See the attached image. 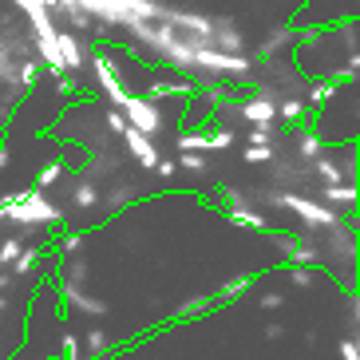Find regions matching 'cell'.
<instances>
[{
    "instance_id": "6da1fadb",
    "label": "cell",
    "mask_w": 360,
    "mask_h": 360,
    "mask_svg": "<svg viewBox=\"0 0 360 360\" xmlns=\"http://www.w3.org/2000/svg\"><path fill=\"white\" fill-rule=\"evenodd\" d=\"M194 72L218 75V79H245L250 75V60L242 52H222L214 44H194Z\"/></svg>"
},
{
    "instance_id": "7a4b0ae2",
    "label": "cell",
    "mask_w": 360,
    "mask_h": 360,
    "mask_svg": "<svg viewBox=\"0 0 360 360\" xmlns=\"http://www.w3.org/2000/svg\"><path fill=\"white\" fill-rule=\"evenodd\" d=\"M4 218H8V222H20V226H56V222H64V214L56 210L40 191H24L16 202H4Z\"/></svg>"
},
{
    "instance_id": "3957f363",
    "label": "cell",
    "mask_w": 360,
    "mask_h": 360,
    "mask_svg": "<svg viewBox=\"0 0 360 360\" xmlns=\"http://www.w3.org/2000/svg\"><path fill=\"white\" fill-rule=\"evenodd\" d=\"M265 202H274V206H285V210H293L301 222L313 230H328V226H337L340 222V214L333 210V206H325V202H317V198H305V194H293V191H285V194H269Z\"/></svg>"
},
{
    "instance_id": "277c9868",
    "label": "cell",
    "mask_w": 360,
    "mask_h": 360,
    "mask_svg": "<svg viewBox=\"0 0 360 360\" xmlns=\"http://www.w3.org/2000/svg\"><path fill=\"white\" fill-rule=\"evenodd\" d=\"M123 119H127L131 127H139V131H147V135H159L162 131V111H159V103L155 99H147V96H135V91H127V99H123Z\"/></svg>"
},
{
    "instance_id": "5b68a950",
    "label": "cell",
    "mask_w": 360,
    "mask_h": 360,
    "mask_svg": "<svg viewBox=\"0 0 360 360\" xmlns=\"http://www.w3.org/2000/svg\"><path fill=\"white\" fill-rule=\"evenodd\" d=\"M91 68H96V79H99V87H103V96L111 99V107H123L127 87H123V79H119L115 56L111 52H91Z\"/></svg>"
},
{
    "instance_id": "8992f818",
    "label": "cell",
    "mask_w": 360,
    "mask_h": 360,
    "mask_svg": "<svg viewBox=\"0 0 360 360\" xmlns=\"http://www.w3.org/2000/svg\"><path fill=\"white\" fill-rule=\"evenodd\" d=\"M238 115H242L245 123H277V96L262 87L257 96L242 99V107H238Z\"/></svg>"
},
{
    "instance_id": "52a82bcc",
    "label": "cell",
    "mask_w": 360,
    "mask_h": 360,
    "mask_svg": "<svg viewBox=\"0 0 360 360\" xmlns=\"http://www.w3.org/2000/svg\"><path fill=\"white\" fill-rule=\"evenodd\" d=\"M123 135V143H127V150L139 159V167H147V170H155V162H159V147H155V139L147 135V131H139V127H123L119 131Z\"/></svg>"
},
{
    "instance_id": "ba28073f",
    "label": "cell",
    "mask_w": 360,
    "mask_h": 360,
    "mask_svg": "<svg viewBox=\"0 0 360 360\" xmlns=\"http://www.w3.org/2000/svg\"><path fill=\"white\" fill-rule=\"evenodd\" d=\"M356 198H360V191H356V182H352V179H345V182H325V191H321V202H325V206H333L337 214L356 210Z\"/></svg>"
},
{
    "instance_id": "9c48e42d",
    "label": "cell",
    "mask_w": 360,
    "mask_h": 360,
    "mask_svg": "<svg viewBox=\"0 0 360 360\" xmlns=\"http://www.w3.org/2000/svg\"><path fill=\"white\" fill-rule=\"evenodd\" d=\"M56 44H60V60H64V72H84L87 64V48L79 44L75 32H56Z\"/></svg>"
},
{
    "instance_id": "30bf717a",
    "label": "cell",
    "mask_w": 360,
    "mask_h": 360,
    "mask_svg": "<svg viewBox=\"0 0 360 360\" xmlns=\"http://www.w3.org/2000/svg\"><path fill=\"white\" fill-rule=\"evenodd\" d=\"M313 174H317L321 182H345V179L356 182V167H345L340 159H333V155H328V147L321 150L317 159H313Z\"/></svg>"
},
{
    "instance_id": "8fae6325",
    "label": "cell",
    "mask_w": 360,
    "mask_h": 360,
    "mask_svg": "<svg viewBox=\"0 0 360 360\" xmlns=\"http://www.w3.org/2000/svg\"><path fill=\"white\" fill-rule=\"evenodd\" d=\"M64 305L79 309V313H87V317H107V301L87 297L84 285H72V281H64Z\"/></svg>"
},
{
    "instance_id": "7c38bea8",
    "label": "cell",
    "mask_w": 360,
    "mask_h": 360,
    "mask_svg": "<svg viewBox=\"0 0 360 360\" xmlns=\"http://www.w3.org/2000/svg\"><path fill=\"white\" fill-rule=\"evenodd\" d=\"M210 44H214V48H222V52H242L245 36L238 32V24H233V20L218 16V20H214V32H210Z\"/></svg>"
},
{
    "instance_id": "4fadbf2b",
    "label": "cell",
    "mask_w": 360,
    "mask_h": 360,
    "mask_svg": "<svg viewBox=\"0 0 360 360\" xmlns=\"http://www.w3.org/2000/svg\"><path fill=\"white\" fill-rule=\"evenodd\" d=\"M333 96H337V79H328V75H321V79H309V99H305V107L317 115V111H325V107L333 103Z\"/></svg>"
},
{
    "instance_id": "5bb4252c",
    "label": "cell",
    "mask_w": 360,
    "mask_h": 360,
    "mask_svg": "<svg viewBox=\"0 0 360 360\" xmlns=\"http://www.w3.org/2000/svg\"><path fill=\"white\" fill-rule=\"evenodd\" d=\"M297 36H301V32H297L293 24H285V28H274V32L265 36V44H262V52H257V56H262V60H274L277 52H285V48H293V44H297Z\"/></svg>"
},
{
    "instance_id": "9a60e30c",
    "label": "cell",
    "mask_w": 360,
    "mask_h": 360,
    "mask_svg": "<svg viewBox=\"0 0 360 360\" xmlns=\"http://www.w3.org/2000/svg\"><path fill=\"white\" fill-rule=\"evenodd\" d=\"M281 254H285V262H289V265H317V262H321L317 245L301 242V238H289V245L281 250Z\"/></svg>"
},
{
    "instance_id": "2e32d148",
    "label": "cell",
    "mask_w": 360,
    "mask_h": 360,
    "mask_svg": "<svg viewBox=\"0 0 360 360\" xmlns=\"http://www.w3.org/2000/svg\"><path fill=\"white\" fill-rule=\"evenodd\" d=\"M254 285H257V274H238V277H230V281L214 293V301H238V297H245Z\"/></svg>"
},
{
    "instance_id": "e0dca14e",
    "label": "cell",
    "mask_w": 360,
    "mask_h": 360,
    "mask_svg": "<svg viewBox=\"0 0 360 360\" xmlns=\"http://www.w3.org/2000/svg\"><path fill=\"white\" fill-rule=\"evenodd\" d=\"M226 214H230L233 226H245V230H269V222H265V214H257L254 206H226Z\"/></svg>"
},
{
    "instance_id": "ac0fdd59",
    "label": "cell",
    "mask_w": 360,
    "mask_h": 360,
    "mask_svg": "<svg viewBox=\"0 0 360 360\" xmlns=\"http://www.w3.org/2000/svg\"><path fill=\"white\" fill-rule=\"evenodd\" d=\"M40 257H44V250H40V245H24L20 254L12 257V265H8V269H12V277H28V274L36 269V265H40Z\"/></svg>"
},
{
    "instance_id": "d6986e66",
    "label": "cell",
    "mask_w": 360,
    "mask_h": 360,
    "mask_svg": "<svg viewBox=\"0 0 360 360\" xmlns=\"http://www.w3.org/2000/svg\"><path fill=\"white\" fill-rule=\"evenodd\" d=\"M84 349L87 356H96V360H107V352H111V337H107L103 328H87V337H84Z\"/></svg>"
},
{
    "instance_id": "ffe728a7",
    "label": "cell",
    "mask_w": 360,
    "mask_h": 360,
    "mask_svg": "<svg viewBox=\"0 0 360 360\" xmlns=\"http://www.w3.org/2000/svg\"><path fill=\"white\" fill-rule=\"evenodd\" d=\"M305 115H309L305 99H293V96L277 99V119H281V123H301V119H305Z\"/></svg>"
},
{
    "instance_id": "44dd1931",
    "label": "cell",
    "mask_w": 360,
    "mask_h": 360,
    "mask_svg": "<svg viewBox=\"0 0 360 360\" xmlns=\"http://www.w3.org/2000/svg\"><path fill=\"white\" fill-rule=\"evenodd\" d=\"M218 301H214V293H206V297H194V301H182L179 309H174V321H191V317H202L206 309H214Z\"/></svg>"
},
{
    "instance_id": "7402d4cb",
    "label": "cell",
    "mask_w": 360,
    "mask_h": 360,
    "mask_svg": "<svg viewBox=\"0 0 360 360\" xmlns=\"http://www.w3.org/2000/svg\"><path fill=\"white\" fill-rule=\"evenodd\" d=\"M72 202L79 206V210H91V206H99L103 202V194L96 191V182H75V191H72Z\"/></svg>"
},
{
    "instance_id": "603a6c76",
    "label": "cell",
    "mask_w": 360,
    "mask_h": 360,
    "mask_svg": "<svg viewBox=\"0 0 360 360\" xmlns=\"http://www.w3.org/2000/svg\"><path fill=\"white\" fill-rule=\"evenodd\" d=\"M147 99H182V96H191V84H150L147 91H143Z\"/></svg>"
},
{
    "instance_id": "cb8c5ba5",
    "label": "cell",
    "mask_w": 360,
    "mask_h": 360,
    "mask_svg": "<svg viewBox=\"0 0 360 360\" xmlns=\"http://www.w3.org/2000/svg\"><path fill=\"white\" fill-rule=\"evenodd\" d=\"M64 170H68V162H44V170L36 174V191H48V186H56V182L64 179Z\"/></svg>"
},
{
    "instance_id": "d4e9b609",
    "label": "cell",
    "mask_w": 360,
    "mask_h": 360,
    "mask_svg": "<svg viewBox=\"0 0 360 360\" xmlns=\"http://www.w3.org/2000/svg\"><path fill=\"white\" fill-rule=\"evenodd\" d=\"M297 150H301V159H305V162H313L321 150H325V139H321L317 131H305V135L297 139Z\"/></svg>"
},
{
    "instance_id": "484cf974",
    "label": "cell",
    "mask_w": 360,
    "mask_h": 360,
    "mask_svg": "<svg viewBox=\"0 0 360 360\" xmlns=\"http://www.w3.org/2000/svg\"><path fill=\"white\" fill-rule=\"evenodd\" d=\"M179 150H202V155H210V135H202V131H182Z\"/></svg>"
},
{
    "instance_id": "4316f807",
    "label": "cell",
    "mask_w": 360,
    "mask_h": 360,
    "mask_svg": "<svg viewBox=\"0 0 360 360\" xmlns=\"http://www.w3.org/2000/svg\"><path fill=\"white\" fill-rule=\"evenodd\" d=\"M84 242H87L84 230H68L64 238H60V257H75L79 250H84Z\"/></svg>"
},
{
    "instance_id": "83f0119b",
    "label": "cell",
    "mask_w": 360,
    "mask_h": 360,
    "mask_svg": "<svg viewBox=\"0 0 360 360\" xmlns=\"http://www.w3.org/2000/svg\"><path fill=\"white\" fill-rule=\"evenodd\" d=\"M257 162H274V143H250L245 147V167H257Z\"/></svg>"
},
{
    "instance_id": "f1b7e54d",
    "label": "cell",
    "mask_w": 360,
    "mask_h": 360,
    "mask_svg": "<svg viewBox=\"0 0 360 360\" xmlns=\"http://www.w3.org/2000/svg\"><path fill=\"white\" fill-rule=\"evenodd\" d=\"M40 72H44V64H40V60H24V64H20V72H16V84H20V87H36Z\"/></svg>"
},
{
    "instance_id": "f546056e",
    "label": "cell",
    "mask_w": 360,
    "mask_h": 360,
    "mask_svg": "<svg viewBox=\"0 0 360 360\" xmlns=\"http://www.w3.org/2000/svg\"><path fill=\"white\" fill-rule=\"evenodd\" d=\"M289 281H293L297 289H309L317 281V265H293V269H289Z\"/></svg>"
},
{
    "instance_id": "4dcf8cb0",
    "label": "cell",
    "mask_w": 360,
    "mask_h": 360,
    "mask_svg": "<svg viewBox=\"0 0 360 360\" xmlns=\"http://www.w3.org/2000/svg\"><path fill=\"white\" fill-rule=\"evenodd\" d=\"M179 170H191V174H202V170H206V155H202V150H182Z\"/></svg>"
},
{
    "instance_id": "1f68e13d",
    "label": "cell",
    "mask_w": 360,
    "mask_h": 360,
    "mask_svg": "<svg viewBox=\"0 0 360 360\" xmlns=\"http://www.w3.org/2000/svg\"><path fill=\"white\" fill-rule=\"evenodd\" d=\"M127 202H135V186H115V191L107 194V210H119Z\"/></svg>"
},
{
    "instance_id": "d6a6232c",
    "label": "cell",
    "mask_w": 360,
    "mask_h": 360,
    "mask_svg": "<svg viewBox=\"0 0 360 360\" xmlns=\"http://www.w3.org/2000/svg\"><path fill=\"white\" fill-rule=\"evenodd\" d=\"M60 12H64L68 24H72V28H79V32H84V28H91V16H87L79 4H72V8H60ZM60 12H56V16H60Z\"/></svg>"
},
{
    "instance_id": "836d02e7",
    "label": "cell",
    "mask_w": 360,
    "mask_h": 360,
    "mask_svg": "<svg viewBox=\"0 0 360 360\" xmlns=\"http://www.w3.org/2000/svg\"><path fill=\"white\" fill-rule=\"evenodd\" d=\"M277 123H250V143H274Z\"/></svg>"
},
{
    "instance_id": "e575fe53",
    "label": "cell",
    "mask_w": 360,
    "mask_h": 360,
    "mask_svg": "<svg viewBox=\"0 0 360 360\" xmlns=\"http://www.w3.org/2000/svg\"><path fill=\"white\" fill-rule=\"evenodd\" d=\"M230 147H233V131L230 127L210 131V150H230Z\"/></svg>"
},
{
    "instance_id": "d590c367",
    "label": "cell",
    "mask_w": 360,
    "mask_h": 360,
    "mask_svg": "<svg viewBox=\"0 0 360 360\" xmlns=\"http://www.w3.org/2000/svg\"><path fill=\"white\" fill-rule=\"evenodd\" d=\"M20 250H24V242H20V238H8V242L0 245V265H12V257L20 254Z\"/></svg>"
},
{
    "instance_id": "8d00e7d4",
    "label": "cell",
    "mask_w": 360,
    "mask_h": 360,
    "mask_svg": "<svg viewBox=\"0 0 360 360\" xmlns=\"http://www.w3.org/2000/svg\"><path fill=\"white\" fill-rule=\"evenodd\" d=\"M155 174H159L162 182H170L174 174H179V162H174V159H162V155H159V162H155Z\"/></svg>"
},
{
    "instance_id": "74e56055",
    "label": "cell",
    "mask_w": 360,
    "mask_h": 360,
    "mask_svg": "<svg viewBox=\"0 0 360 360\" xmlns=\"http://www.w3.org/2000/svg\"><path fill=\"white\" fill-rule=\"evenodd\" d=\"M72 262H75V257H72ZM87 277H91V269H87L84 262H75L72 269H68V277H64V281H72V285H84Z\"/></svg>"
},
{
    "instance_id": "f35d334b",
    "label": "cell",
    "mask_w": 360,
    "mask_h": 360,
    "mask_svg": "<svg viewBox=\"0 0 360 360\" xmlns=\"http://www.w3.org/2000/svg\"><path fill=\"white\" fill-rule=\"evenodd\" d=\"M340 360H360V345H356V337L340 340Z\"/></svg>"
},
{
    "instance_id": "ab89813d",
    "label": "cell",
    "mask_w": 360,
    "mask_h": 360,
    "mask_svg": "<svg viewBox=\"0 0 360 360\" xmlns=\"http://www.w3.org/2000/svg\"><path fill=\"white\" fill-rule=\"evenodd\" d=\"M281 305H285V293H262V309L274 313V309H281Z\"/></svg>"
},
{
    "instance_id": "60d3db41",
    "label": "cell",
    "mask_w": 360,
    "mask_h": 360,
    "mask_svg": "<svg viewBox=\"0 0 360 360\" xmlns=\"http://www.w3.org/2000/svg\"><path fill=\"white\" fill-rule=\"evenodd\" d=\"M107 127L115 131V135H119L123 127H127V119H123V111H119V107H115V111H107Z\"/></svg>"
},
{
    "instance_id": "b9f144b4",
    "label": "cell",
    "mask_w": 360,
    "mask_h": 360,
    "mask_svg": "<svg viewBox=\"0 0 360 360\" xmlns=\"http://www.w3.org/2000/svg\"><path fill=\"white\" fill-rule=\"evenodd\" d=\"M242 194H238V191H233V186H226V191H222V206H242Z\"/></svg>"
},
{
    "instance_id": "7bdbcfd3",
    "label": "cell",
    "mask_w": 360,
    "mask_h": 360,
    "mask_svg": "<svg viewBox=\"0 0 360 360\" xmlns=\"http://www.w3.org/2000/svg\"><path fill=\"white\" fill-rule=\"evenodd\" d=\"M60 349H64V352H79V337H75V333H64Z\"/></svg>"
},
{
    "instance_id": "ee69618b",
    "label": "cell",
    "mask_w": 360,
    "mask_h": 360,
    "mask_svg": "<svg viewBox=\"0 0 360 360\" xmlns=\"http://www.w3.org/2000/svg\"><path fill=\"white\" fill-rule=\"evenodd\" d=\"M8 285H12V269H8V265H0V293H4Z\"/></svg>"
},
{
    "instance_id": "f6af8a7d",
    "label": "cell",
    "mask_w": 360,
    "mask_h": 360,
    "mask_svg": "<svg viewBox=\"0 0 360 360\" xmlns=\"http://www.w3.org/2000/svg\"><path fill=\"white\" fill-rule=\"evenodd\" d=\"M265 337L277 340V337H285V328H281V325H265Z\"/></svg>"
},
{
    "instance_id": "bcb514c9",
    "label": "cell",
    "mask_w": 360,
    "mask_h": 360,
    "mask_svg": "<svg viewBox=\"0 0 360 360\" xmlns=\"http://www.w3.org/2000/svg\"><path fill=\"white\" fill-rule=\"evenodd\" d=\"M8 159H12V150L0 143V170H8Z\"/></svg>"
},
{
    "instance_id": "7dc6e473",
    "label": "cell",
    "mask_w": 360,
    "mask_h": 360,
    "mask_svg": "<svg viewBox=\"0 0 360 360\" xmlns=\"http://www.w3.org/2000/svg\"><path fill=\"white\" fill-rule=\"evenodd\" d=\"M60 360H96V356H79V352H64Z\"/></svg>"
},
{
    "instance_id": "c3c4849f",
    "label": "cell",
    "mask_w": 360,
    "mask_h": 360,
    "mask_svg": "<svg viewBox=\"0 0 360 360\" xmlns=\"http://www.w3.org/2000/svg\"><path fill=\"white\" fill-rule=\"evenodd\" d=\"M0 313H8V297L0 293Z\"/></svg>"
},
{
    "instance_id": "681fc988",
    "label": "cell",
    "mask_w": 360,
    "mask_h": 360,
    "mask_svg": "<svg viewBox=\"0 0 360 360\" xmlns=\"http://www.w3.org/2000/svg\"><path fill=\"white\" fill-rule=\"evenodd\" d=\"M0 222H4V206H0Z\"/></svg>"
}]
</instances>
